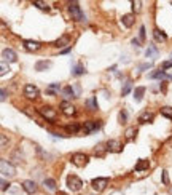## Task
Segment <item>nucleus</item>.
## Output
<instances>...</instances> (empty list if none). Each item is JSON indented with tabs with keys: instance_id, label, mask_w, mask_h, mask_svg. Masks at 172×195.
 I'll return each instance as SVG.
<instances>
[{
	"instance_id": "35",
	"label": "nucleus",
	"mask_w": 172,
	"mask_h": 195,
	"mask_svg": "<svg viewBox=\"0 0 172 195\" xmlns=\"http://www.w3.org/2000/svg\"><path fill=\"white\" fill-rule=\"evenodd\" d=\"M126 118H128V114L124 110H121L120 112V122H126Z\"/></svg>"
},
{
	"instance_id": "2",
	"label": "nucleus",
	"mask_w": 172,
	"mask_h": 195,
	"mask_svg": "<svg viewBox=\"0 0 172 195\" xmlns=\"http://www.w3.org/2000/svg\"><path fill=\"white\" fill-rule=\"evenodd\" d=\"M81 186H83V182H81V179H78L77 176H69L67 178L69 190H72V192H78V190L81 189Z\"/></svg>"
},
{
	"instance_id": "43",
	"label": "nucleus",
	"mask_w": 172,
	"mask_h": 195,
	"mask_svg": "<svg viewBox=\"0 0 172 195\" xmlns=\"http://www.w3.org/2000/svg\"><path fill=\"white\" fill-rule=\"evenodd\" d=\"M6 99V91L5 90H2V101H5Z\"/></svg>"
},
{
	"instance_id": "12",
	"label": "nucleus",
	"mask_w": 172,
	"mask_h": 195,
	"mask_svg": "<svg viewBox=\"0 0 172 195\" xmlns=\"http://www.w3.org/2000/svg\"><path fill=\"white\" fill-rule=\"evenodd\" d=\"M121 22H123L124 27H131L132 24H134V14H132V13L123 14V18H121Z\"/></svg>"
},
{
	"instance_id": "37",
	"label": "nucleus",
	"mask_w": 172,
	"mask_h": 195,
	"mask_svg": "<svg viewBox=\"0 0 172 195\" xmlns=\"http://www.w3.org/2000/svg\"><path fill=\"white\" fill-rule=\"evenodd\" d=\"M169 67H172V59H169V61H166L163 64V69H169Z\"/></svg>"
},
{
	"instance_id": "7",
	"label": "nucleus",
	"mask_w": 172,
	"mask_h": 195,
	"mask_svg": "<svg viewBox=\"0 0 172 195\" xmlns=\"http://www.w3.org/2000/svg\"><path fill=\"white\" fill-rule=\"evenodd\" d=\"M14 62L16 61V53L13 51L11 48H6V50H3L2 51V62Z\"/></svg>"
},
{
	"instance_id": "34",
	"label": "nucleus",
	"mask_w": 172,
	"mask_h": 195,
	"mask_svg": "<svg viewBox=\"0 0 172 195\" xmlns=\"http://www.w3.org/2000/svg\"><path fill=\"white\" fill-rule=\"evenodd\" d=\"M151 67V62H145V64H140V71H147V69H150Z\"/></svg>"
},
{
	"instance_id": "14",
	"label": "nucleus",
	"mask_w": 172,
	"mask_h": 195,
	"mask_svg": "<svg viewBox=\"0 0 172 195\" xmlns=\"http://www.w3.org/2000/svg\"><path fill=\"white\" fill-rule=\"evenodd\" d=\"M51 67V61H38L35 64V71L42 72V71H46V69Z\"/></svg>"
},
{
	"instance_id": "33",
	"label": "nucleus",
	"mask_w": 172,
	"mask_h": 195,
	"mask_svg": "<svg viewBox=\"0 0 172 195\" xmlns=\"http://www.w3.org/2000/svg\"><path fill=\"white\" fill-rule=\"evenodd\" d=\"M78 130H80V126H78V125H69V126H67V131H69V133H78Z\"/></svg>"
},
{
	"instance_id": "39",
	"label": "nucleus",
	"mask_w": 172,
	"mask_h": 195,
	"mask_svg": "<svg viewBox=\"0 0 172 195\" xmlns=\"http://www.w3.org/2000/svg\"><path fill=\"white\" fill-rule=\"evenodd\" d=\"M131 43L134 45L135 48H139V46H140V40H137V38H132V42H131Z\"/></svg>"
},
{
	"instance_id": "24",
	"label": "nucleus",
	"mask_w": 172,
	"mask_h": 195,
	"mask_svg": "<svg viewBox=\"0 0 172 195\" xmlns=\"http://www.w3.org/2000/svg\"><path fill=\"white\" fill-rule=\"evenodd\" d=\"M56 91H59V83H51L48 87V90H46V93H48V95H54Z\"/></svg>"
},
{
	"instance_id": "32",
	"label": "nucleus",
	"mask_w": 172,
	"mask_h": 195,
	"mask_svg": "<svg viewBox=\"0 0 172 195\" xmlns=\"http://www.w3.org/2000/svg\"><path fill=\"white\" fill-rule=\"evenodd\" d=\"M81 74H85V69H83V66L78 64L77 67L73 69V75H81Z\"/></svg>"
},
{
	"instance_id": "17",
	"label": "nucleus",
	"mask_w": 172,
	"mask_h": 195,
	"mask_svg": "<svg viewBox=\"0 0 172 195\" xmlns=\"http://www.w3.org/2000/svg\"><path fill=\"white\" fill-rule=\"evenodd\" d=\"M148 166H150V162L148 160H145V158H142V160H139V163L135 165V171H143V170H147Z\"/></svg>"
},
{
	"instance_id": "30",
	"label": "nucleus",
	"mask_w": 172,
	"mask_h": 195,
	"mask_svg": "<svg viewBox=\"0 0 172 195\" xmlns=\"http://www.w3.org/2000/svg\"><path fill=\"white\" fill-rule=\"evenodd\" d=\"M155 38L156 40H166V35H164V34H161V30L159 29H155Z\"/></svg>"
},
{
	"instance_id": "5",
	"label": "nucleus",
	"mask_w": 172,
	"mask_h": 195,
	"mask_svg": "<svg viewBox=\"0 0 172 195\" xmlns=\"http://www.w3.org/2000/svg\"><path fill=\"white\" fill-rule=\"evenodd\" d=\"M108 181L107 178H97V179H92V189L97 190V192H102V190L107 187Z\"/></svg>"
},
{
	"instance_id": "10",
	"label": "nucleus",
	"mask_w": 172,
	"mask_h": 195,
	"mask_svg": "<svg viewBox=\"0 0 172 195\" xmlns=\"http://www.w3.org/2000/svg\"><path fill=\"white\" fill-rule=\"evenodd\" d=\"M107 149L110 152H120L121 144H120V141H116V139H110V141L107 142Z\"/></svg>"
},
{
	"instance_id": "6",
	"label": "nucleus",
	"mask_w": 172,
	"mask_h": 195,
	"mask_svg": "<svg viewBox=\"0 0 172 195\" xmlns=\"http://www.w3.org/2000/svg\"><path fill=\"white\" fill-rule=\"evenodd\" d=\"M40 114H42V117H45L46 120H49V122H54V120H56V110H54L53 107H42Z\"/></svg>"
},
{
	"instance_id": "42",
	"label": "nucleus",
	"mask_w": 172,
	"mask_h": 195,
	"mask_svg": "<svg viewBox=\"0 0 172 195\" xmlns=\"http://www.w3.org/2000/svg\"><path fill=\"white\" fill-rule=\"evenodd\" d=\"M5 146H6V136L2 134V147H5Z\"/></svg>"
},
{
	"instance_id": "25",
	"label": "nucleus",
	"mask_w": 172,
	"mask_h": 195,
	"mask_svg": "<svg viewBox=\"0 0 172 195\" xmlns=\"http://www.w3.org/2000/svg\"><path fill=\"white\" fill-rule=\"evenodd\" d=\"M161 114L164 115V117H167V118H172V107H163L161 109Z\"/></svg>"
},
{
	"instance_id": "16",
	"label": "nucleus",
	"mask_w": 172,
	"mask_h": 195,
	"mask_svg": "<svg viewBox=\"0 0 172 195\" xmlns=\"http://www.w3.org/2000/svg\"><path fill=\"white\" fill-rule=\"evenodd\" d=\"M143 93H145V88H143V87H137L134 90V99H135V103H140V101H142Z\"/></svg>"
},
{
	"instance_id": "3",
	"label": "nucleus",
	"mask_w": 172,
	"mask_h": 195,
	"mask_svg": "<svg viewBox=\"0 0 172 195\" xmlns=\"http://www.w3.org/2000/svg\"><path fill=\"white\" fill-rule=\"evenodd\" d=\"M0 170H2V174L3 176H8V178H11V176H14V166L11 165L10 162H6V160H2L0 162Z\"/></svg>"
},
{
	"instance_id": "13",
	"label": "nucleus",
	"mask_w": 172,
	"mask_h": 195,
	"mask_svg": "<svg viewBox=\"0 0 172 195\" xmlns=\"http://www.w3.org/2000/svg\"><path fill=\"white\" fill-rule=\"evenodd\" d=\"M61 109H62V112H64L65 115H73V114H75V107H73L72 104L65 103V101L61 104Z\"/></svg>"
},
{
	"instance_id": "11",
	"label": "nucleus",
	"mask_w": 172,
	"mask_h": 195,
	"mask_svg": "<svg viewBox=\"0 0 172 195\" xmlns=\"http://www.w3.org/2000/svg\"><path fill=\"white\" fill-rule=\"evenodd\" d=\"M99 126L100 125L99 123H96V122H86L85 123V133H94V131H97L99 130Z\"/></svg>"
},
{
	"instance_id": "38",
	"label": "nucleus",
	"mask_w": 172,
	"mask_h": 195,
	"mask_svg": "<svg viewBox=\"0 0 172 195\" xmlns=\"http://www.w3.org/2000/svg\"><path fill=\"white\" fill-rule=\"evenodd\" d=\"M143 38H145V27H140V40H143Z\"/></svg>"
},
{
	"instance_id": "36",
	"label": "nucleus",
	"mask_w": 172,
	"mask_h": 195,
	"mask_svg": "<svg viewBox=\"0 0 172 195\" xmlns=\"http://www.w3.org/2000/svg\"><path fill=\"white\" fill-rule=\"evenodd\" d=\"M163 182H164V184H169V178H167V171H163Z\"/></svg>"
},
{
	"instance_id": "27",
	"label": "nucleus",
	"mask_w": 172,
	"mask_h": 195,
	"mask_svg": "<svg viewBox=\"0 0 172 195\" xmlns=\"http://www.w3.org/2000/svg\"><path fill=\"white\" fill-rule=\"evenodd\" d=\"M34 5H35V6H38L40 10H49L48 3H45V2H40V0H35V2H34Z\"/></svg>"
},
{
	"instance_id": "21",
	"label": "nucleus",
	"mask_w": 172,
	"mask_h": 195,
	"mask_svg": "<svg viewBox=\"0 0 172 195\" xmlns=\"http://www.w3.org/2000/svg\"><path fill=\"white\" fill-rule=\"evenodd\" d=\"M145 54H147V58H156V56H158V50H156L155 45H150V46H148V50L145 51Z\"/></svg>"
},
{
	"instance_id": "26",
	"label": "nucleus",
	"mask_w": 172,
	"mask_h": 195,
	"mask_svg": "<svg viewBox=\"0 0 172 195\" xmlns=\"http://www.w3.org/2000/svg\"><path fill=\"white\" fill-rule=\"evenodd\" d=\"M164 77H166L164 71H156L153 74H150V79H164Z\"/></svg>"
},
{
	"instance_id": "29",
	"label": "nucleus",
	"mask_w": 172,
	"mask_h": 195,
	"mask_svg": "<svg viewBox=\"0 0 172 195\" xmlns=\"http://www.w3.org/2000/svg\"><path fill=\"white\" fill-rule=\"evenodd\" d=\"M131 82H126V83H124V87H123V90H121V93H123V96H126L129 91H131Z\"/></svg>"
},
{
	"instance_id": "45",
	"label": "nucleus",
	"mask_w": 172,
	"mask_h": 195,
	"mask_svg": "<svg viewBox=\"0 0 172 195\" xmlns=\"http://www.w3.org/2000/svg\"><path fill=\"white\" fill-rule=\"evenodd\" d=\"M171 194H172V189H171Z\"/></svg>"
},
{
	"instance_id": "44",
	"label": "nucleus",
	"mask_w": 172,
	"mask_h": 195,
	"mask_svg": "<svg viewBox=\"0 0 172 195\" xmlns=\"http://www.w3.org/2000/svg\"><path fill=\"white\" fill-rule=\"evenodd\" d=\"M69 51H70V46H69V48H64L61 53H62V54H65V53H69Z\"/></svg>"
},
{
	"instance_id": "28",
	"label": "nucleus",
	"mask_w": 172,
	"mask_h": 195,
	"mask_svg": "<svg viewBox=\"0 0 172 195\" xmlns=\"http://www.w3.org/2000/svg\"><path fill=\"white\" fill-rule=\"evenodd\" d=\"M132 10H134L135 13H139V11L142 10V2H140V0H134V2H132Z\"/></svg>"
},
{
	"instance_id": "19",
	"label": "nucleus",
	"mask_w": 172,
	"mask_h": 195,
	"mask_svg": "<svg viewBox=\"0 0 172 195\" xmlns=\"http://www.w3.org/2000/svg\"><path fill=\"white\" fill-rule=\"evenodd\" d=\"M62 95H64L65 99H69V98H75V91H73L72 87H65L62 88Z\"/></svg>"
},
{
	"instance_id": "18",
	"label": "nucleus",
	"mask_w": 172,
	"mask_h": 195,
	"mask_svg": "<svg viewBox=\"0 0 172 195\" xmlns=\"http://www.w3.org/2000/svg\"><path fill=\"white\" fill-rule=\"evenodd\" d=\"M43 184H45V189H48L49 192H54V190H56V181H54V179H45V181H43Z\"/></svg>"
},
{
	"instance_id": "23",
	"label": "nucleus",
	"mask_w": 172,
	"mask_h": 195,
	"mask_svg": "<svg viewBox=\"0 0 172 195\" xmlns=\"http://www.w3.org/2000/svg\"><path fill=\"white\" fill-rule=\"evenodd\" d=\"M67 43H69V37H67V35H64V37L57 38V40H56V43H54V45H56L57 48H61V46H64V45H67Z\"/></svg>"
},
{
	"instance_id": "22",
	"label": "nucleus",
	"mask_w": 172,
	"mask_h": 195,
	"mask_svg": "<svg viewBox=\"0 0 172 195\" xmlns=\"http://www.w3.org/2000/svg\"><path fill=\"white\" fill-rule=\"evenodd\" d=\"M124 134H126V139H128V141H132V139L135 138V134H137V130L131 126V128H128V130H126V133H124Z\"/></svg>"
},
{
	"instance_id": "4",
	"label": "nucleus",
	"mask_w": 172,
	"mask_h": 195,
	"mask_svg": "<svg viewBox=\"0 0 172 195\" xmlns=\"http://www.w3.org/2000/svg\"><path fill=\"white\" fill-rule=\"evenodd\" d=\"M88 160H89V157L85 155V154H81V152H77V154L72 155V163L77 165V166H85L86 163H88Z\"/></svg>"
},
{
	"instance_id": "31",
	"label": "nucleus",
	"mask_w": 172,
	"mask_h": 195,
	"mask_svg": "<svg viewBox=\"0 0 172 195\" xmlns=\"http://www.w3.org/2000/svg\"><path fill=\"white\" fill-rule=\"evenodd\" d=\"M88 106L91 107L92 110H96V109L99 107V106H97V103H96V98H91V99H88Z\"/></svg>"
},
{
	"instance_id": "8",
	"label": "nucleus",
	"mask_w": 172,
	"mask_h": 195,
	"mask_svg": "<svg viewBox=\"0 0 172 195\" xmlns=\"http://www.w3.org/2000/svg\"><path fill=\"white\" fill-rule=\"evenodd\" d=\"M24 95L29 98V99H35L38 96V88L34 87V85H26L24 87Z\"/></svg>"
},
{
	"instance_id": "9",
	"label": "nucleus",
	"mask_w": 172,
	"mask_h": 195,
	"mask_svg": "<svg viewBox=\"0 0 172 195\" xmlns=\"http://www.w3.org/2000/svg\"><path fill=\"white\" fill-rule=\"evenodd\" d=\"M22 189H24L27 194H35L37 192V184H35L34 181H29V179H27V181L22 182Z\"/></svg>"
},
{
	"instance_id": "1",
	"label": "nucleus",
	"mask_w": 172,
	"mask_h": 195,
	"mask_svg": "<svg viewBox=\"0 0 172 195\" xmlns=\"http://www.w3.org/2000/svg\"><path fill=\"white\" fill-rule=\"evenodd\" d=\"M69 11H70V14H72V18L75 19V21H85V14H83V11L80 10V6H78L77 2L70 3V5H69Z\"/></svg>"
},
{
	"instance_id": "40",
	"label": "nucleus",
	"mask_w": 172,
	"mask_h": 195,
	"mask_svg": "<svg viewBox=\"0 0 172 195\" xmlns=\"http://www.w3.org/2000/svg\"><path fill=\"white\" fill-rule=\"evenodd\" d=\"M5 74H6V64L2 62V75H5Z\"/></svg>"
},
{
	"instance_id": "20",
	"label": "nucleus",
	"mask_w": 172,
	"mask_h": 195,
	"mask_svg": "<svg viewBox=\"0 0 172 195\" xmlns=\"http://www.w3.org/2000/svg\"><path fill=\"white\" fill-rule=\"evenodd\" d=\"M150 120H153V114H151V112H143V114L139 117L140 123H147V122H150Z\"/></svg>"
},
{
	"instance_id": "41",
	"label": "nucleus",
	"mask_w": 172,
	"mask_h": 195,
	"mask_svg": "<svg viewBox=\"0 0 172 195\" xmlns=\"http://www.w3.org/2000/svg\"><path fill=\"white\" fill-rule=\"evenodd\" d=\"M6 189H8V184H6V181L3 179L2 181V190H6Z\"/></svg>"
},
{
	"instance_id": "15",
	"label": "nucleus",
	"mask_w": 172,
	"mask_h": 195,
	"mask_svg": "<svg viewBox=\"0 0 172 195\" xmlns=\"http://www.w3.org/2000/svg\"><path fill=\"white\" fill-rule=\"evenodd\" d=\"M24 46H26V50H29V51H37V50L40 48V43H38V42H34V40H26Z\"/></svg>"
}]
</instances>
